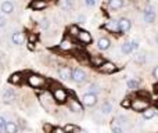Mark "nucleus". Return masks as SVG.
I'll use <instances>...</instances> for the list:
<instances>
[{"label":"nucleus","mask_w":158,"mask_h":133,"mask_svg":"<svg viewBox=\"0 0 158 133\" xmlns=\"http://www.w3.org/2000/svg\"><path fill=\"white\" fill-rule=\"evenodd\" d=\"M148 107H150V101H148L147 98L136 97L135 100L131 101V108L137 112H143L146 108H148Z\"/></svg>","instance_id":"nucleus-1"},{"label":"nucleus","mask_w":158,"mask_h":133,"mask_svg":"<svg viewBox=\"0 0 158 133\" xmlns=\"http://www.w3.org/2000/svg\"><path fill=\"white\" fill-rule=\"evenodd\" d=\"M53 98H54L56 103L58 104H64L68 100V93L65 92V89H63L61 86H56L53 89Z\"/></svg>","instance_id":"nucleus-2"},{"label":"nucleus","mask_w":158,"mask_h":133,"mask_svg":"<svg viewBox=\"0 0 158 133\" xmlns=\"http://www.w3.org/2000/svg\"><path fill=\"white\" fill-rule=\"evenodd\" d=\"M28 83L32 87H35V89H39V87L46 86V78H43L42 75L31 73V75L28 76Z\"/></svg>","instance_id":"nucleus-3"},{"label":"nucleus","mask_w":158,"mask_h":133,"mask_svg":"<svg viewBox=\"0 0 158 133\" xmlns=\"http://www.w3.org/2000/svg\"><path fill=\"white\" fill-rule=\"evenodd\" d=\"M39 98H40L42 106H43L47 111H53V110H54V103H56V101H54V98H52V96H50L49 93L42 94Z\"/></svg>","instance_id":"nucleus-4"},{"label":"nucleus","mask_w":158,"mask_h":133,"mask_svg":"<svg viewBox=\"0 0 158 133\" xmlns=\"http://www.w3.org/2000/svg\"><path fill=\"white\" fill-rule=\"evenodd\" d=\"M139 49V43L136 40H131V42H125V43L121 46V50H122L123 54H131L132 52Z\"/></svg>","instance_id":"nucleus-5"},{"label":"nucleus","mask_w":158,"mask_h":133,"mask_svg":"<svg viewBox=\"0 0 158 133\" xmlns=\"http://www.w3.org/2000/svg\"><path fill=\"white\" fill-rule=\"evenodd\" d=\"M72 81L77 82V83H83L86 82V72L81 68H75L72 71Z\"/></svg>","instance_id":"nucleus-6"},{"label":"nucleus","mask_w":158,"mask_h":133,"mask_svg":"<svg viewBox=\"0 0 158 133\" xmlns=\"http://www.w3.org/2000/svg\"><path fill=\"white\" fill-rule=\"evenodd\" d=\"M58 76H60L61 81H71L72 69L69 67H60L58 68Z\"/></svg>","instance_id":"nucleus-7"},{"label":"nucleus","mask_w":158,"mask_h":133,"mask_svg":"<svg viewBox=\"0 0 158 133\" xmlns=\"http://www.w3.org/2000/svg\"><path fill=\"white\" fill-rule=\"evenodd\" d=\"M98 71L103 73H112L117 71V65H115L114 63H111V61H104V63L98 67Z\"/></svg>","instance_id":"nucleus-8"},{"label":"nucleus","mask_w":158,"mask_h":133,"mask_svg":"<svg viewBox=\"0 0 158 133\" xmlns=\"http://www.w3.org/2000/svg\"><path fill=\"white\" fill-rule=\"evenodd\" d=\"M82 101H83L85 106L87 107H93L97 104V94H93V93H86L82 97Z\"/></svg>","instance_id":"nucleus-9"},{"label":"nucleus","mask_w":158,"mask_h":133,"mask_svg":"<svg viewBox=\"0 0 158 133\" xmlns=\"http://www.w3.org/2000/svg\"><path fill=\"white\" fill-rule=\"evenodd\" d=\"M143 18H144V22L147 24H153L156 21V11H154L153 7H147L144 10V14H143Z\"/></svg>","instance_id":"nucleus-10"},{"label":"nucleus","mask_w":158,"mask_h":133,"mask_svg":"<svg viewBox=\"0 0 158 133\" xmlns=\"http://www.w3.org/2000/svg\"><path fill=\"white\" fill-rule=\"evenodd\" d=\"M131 27H132V24H131V21H129L128 18H121L119 21H118V31H119L121 33L129 32Z\"/></svg>","instance_id":"nucleus-11"},{"label":"nucleus","mask_w":158,"mask_h":133,"mask_svg":"<svg viewBox=\"0 0 158 133\" xmlns=\"http://www.w3.org/2000/svg\"><path fill=\"white\" fill-rule=\"evenodd\" d=\"M68 106H69V110H71L72 112H77V114H79V112L83 111V107H82V104L79 103L77 98H69Z\"/></svg>","instance_id":"nucleus-12"},{"label":"nucleus","mask_w":158,"mask_h":133,"mask_svg":"<svg viewBox=\"0 0 158 133\" xmlns=\"http://www.w3.org/2000/svg\"><path fill=\"white\" fill-rule=\"evenodd\" d=\"M47 7V2L46 0H32L31 3V8L35 11H40V10H44Z\"/></svg>","instance_id":"nucleus-13"},{"label":"nucleus","mask_w":158,"mask_h":133,"mask_svg":"<svg viewBox=\"0 0 158 133\" xmlns=\"http://www.w3.org/2000/svg\"><path fill=\"white\" fill-rule=\"evenodd\" d=\"M77 38L82 42V43H85V44H87V43H90V42H92V35H90L87 31H79Z\"/></svg>","instance_id":"nucleus-14"},{"label":"nucleus","mask_w":158,"mask_h":133,"mask_svg":"<svg viewBox=\"0 0 158 133\" xmlns=\"http://www.w3.org/2000/svg\"><path fill=\"white\" fill-rule=\"evenodd\" d=\"M11 42H13L14 44H17V46H21V44L25 43V36L22 32H15L13 33V36H11Z\"/></svg>","instance_id":"nucleus-15"},{"label":"nucleus","mask_w":158,"mask_h":133,"mask_svg":"<svg viewBox=\"0 0 158 133\" xmlns=\"http://www.w3.org/2000/svg\"><path fill=\"white\" fill-rule=\"evenodd\" d=\"M110 46H111V42H110L108 38H100L97 40V47H98V50H101V52L108 50Z\"/></svg>","instance_id":"nucleus-16"},{"label":"nucleus","mask_w":158,"mask_h":133,"mask_svg":"<svg viewBox=\"0 0 158 133\" xmlns=\"http://www.w3.org/2000/svg\"><path fill=\"white\" fill-rule=\"evenodd\" d=\"M0 10H2L3 14H11L14 11V4L10 2V0H6V2L2 3V6H0Z\"/></svg>","instance_id":"nucleus-17"},{"label":"nucleus","mask_w":158,"mask_h":133,"mask_svg":"<svg viewBox=\"0 0 158 133\" xmlns=\"http://www.w3.org/2000/svg\"><path fill=\"white\" fill-rule=\"evenodd\" d=\"M114 111V106H112L110 101H104L103 104H101V108H100V112L104 115H108L111 114V112Z\"/></svg>","instance_id":"nucleus-18"},{"label":"nucleus","mask_w":158,"mask_h":133,"mask_svg":"<svg viewBox=\"0 0 158 133\" xmlns=\"http://www.w3.org/2000/svg\"><path fill=\"white\" fill-rule=\"evenodd\" d=\"M14 98H15V92H14L13 89H6L4 92H3V100H4L6 103H10Z\"/></svg>","instance_id":"nucleus-19"},{"label":"nucleus","mask_w":158,"mask_h":133,"mask_svg":"<svg viewBox=\"0 0 158 133\" xmlns=\"http://www.w3.org/2000/svg\"><path fill=\"white\" fill-rule=\"evenodd\" d=\"M74 42L69 40V39H64L63 42L60 43V49L63 50V52H69V50L74 49Z\"/></svg>","instance_id":"nucleus-20"},{"label":"nucleus","mask_w":158,"mask_h":133,"mask_svg":"<svg viewBox=\"0 0 158 133\" xmlns=\"http://www.w3.org/2000/svg\"><path fill=\"white\" fill-rule=\"evenodd\" d=\"M4 131L6 133H17L18 132V126H17V123L14 121H8L4 125Z\"/></svg>","instance_id":"nucleus-21"},{"label":"nucleus","mask_w":158,"mask_h":133,"mask_svg":"<svg viewBox=\"0 0 158 133\" xmlns=\"http://www.w3.org/2000/svg\"><path fill=\"white\" fill-rule=\"evenodd\" d=\"M156 115H157V110L154 107H148V108H146L143 111V118L144 119H153Z\"/></svg>","instance_id":"nucleus-22"},{"label":"nucleus","mask_w":158,"mask_h":133,"mask_svg":"<svg viewBox=\"0 0 158 133\" xmlns=\"http://www.w3.org/2000/svg\"><path fill=\"white\" fill-rule=\"evenodd\" d=\"M58 6H60V8H61V10L69 11L72 7H74V3H72V0H60V3H58Z\"/></svg>","instance_id":"nucleus-23"},{"label":"nucleus","mask_w":158,"mask_h":133,"mask_svg":"<svg viewBox=\"0 0 158 133\" xmlns=\"http://www.w3.org/2000/svg\"><path fill=\"white\" fill-rule=\"evenodd\" d=\"M106 28L110 31V32H112V33H117V32H119L118 31V21H108L106 24Z\"/></svg>","instance_id":"nucleus-24"},{"label":"nucleus","mask_w":158,"mask_h":133,"mask_svg":"<svg viewBox=\"0 0 158 133\" xmlns=\"http://www.w3.org/2000/svg\"><path fill=\"white\" fill-rule=\"evenodd\" d=\"M123 0H110V8H112V10H119V8L123 7Z\"/></svg>","instance_id":"nucleus-25"},{"label":"nucleus","mask_w":158,"mask_h":133,"mask_svg":"<svg viewBox=\"0 0 158 133\" xmlns=\"http://www.w3.org/2000/svg\"><path fill=\"white\" fill-rule=\"evenodd\" d=\"M104 63V58L103 57H98V56H92L90 57V64H92L93 67H100L101 64Z\"/></svg>","instance_id":"nucleus-26"},{"label":"nucleus","mask_w":158,"mask_h":133,"mask_svg":"<svg viewBox=\"0 0 158 133\" xmlns=\"http://www.w3.org/2000/svg\"><path fill=\"white\" fill-rule=\"evenodd\" d=\"M111 129H112V133H123V128L121 126V123L118 121H112Z\"/></svg>","instance_id":"nucleus-27"},{"label":"nucleus","mask_w":158,"mask_h":133,"mask_svg":"<svg viewBox=\"0 0 158 133\" xmlns=\"http://www.w3.org/2000/svg\"><path fill=\"white\" fill-rule=\"evenodd\" d=\"M8 82H10V83H13V85H18L19 82H21V73H13V75L10 76V78H8Z\"/></svg>","instance_id":"nucleus-28"},{"label":"nucleus","mask_w":158,"mask_h":133,"mask_svg":"<svg viewBox=\"0 0 158 133\" xmlns=\"http://www.w3.org/2000/svg\"><path fill=\"white\" fill-rule=\"evenodd\" d=\"M139 81L137 79H129L128 81V87L131 90H136V89H139Z\"/></svg>","instance_id":"nucleus-29"},{"label":"nucleus","mask_w":158,"mask_h":133,"mask_svg":"<svg viewBox=\"0 0 158 133\" xmlns=\"http://www.w3.org/2000/svg\"><path fill=\"white\" fill-rule=\"evenodd\" d=\"M98 92H101V89H100V86H98V85L92 83V85L89 86V93H93V94H97Z\"/></svg>","instance_id":"nucleus-30"},{"label":"nucleus","mask_w":158,"mask_h":133,"mask_svg":"<svg viewBox=\"0 0 158 133\" xmlns=\"http://www.w3.org/2000/svg\"><path fill=\"white\" fill-rule=\"evenodd\" d=\"M63 129H64V132H65V133H74L75 131H77V126L72 125V123H67Z\"/></svg>","instance_id":"nucleus-31"},{"label":"nucleus","mask_w":158,"mask_h":133,"mask_svg":"<svg viewBox=\"0 0 158 133\" xmlns=\"http://www.w3.org/2000/svg\"><path fill=\"white\" fill-rule=\"evenodd\" d=\"M135 61L139 64H144L146 63V54H143V53H140V54H136L135 56Z\"/></svg>","instance_id":"nucleus-32"},{"label":"nucleus","mask_w":158,"mask_h":133,"mask_svg":"<svg viewBox=\"0 0 158 133\" xmlns=\"http://www.w3.org/2000/svg\"><path fill=\"white\" fill-rule=\"evenodd\" d=\"M79 31H81V29H79L77 25H71V27L68 28V32H69V35H71V36H77Z\"/></svg>","instance_id":"nucleus-33"},{"label":"nucleus","mask_w":158,"mask_h":133,"mask_svg":"<svg viewBox=\"0 0 158 133\" xmlns=\"http://www.w3.org/2000/svg\"><path fill=\"white\" fill-rule=\"evenodd\" d=\"M40 28H42L43 31H47V29H49V28H50V21H49V19H47V18H43V19H42V21H40Z\"/></svg>","instance_id":"nucleus-34"},{"label":"nucleus","mask_w":158,"mask_h":133,"mask_svg":"<svg viewBox=\"0 0 158 133\" xmlns=\"http://www.w3.org/2000/svg\"><path fill=\"white\" fill-rule=\"evenodd\" d=\"M131 98H125V100L122 101V103H121V106L123 107V108H131Z\"/></svg>","instance_id":"nucleus-35"},{"label":"nucleus","mask_w":158,"mask_h":133,"mask_svg":"<svg viewBox=\"0 0 158 133\" xmlns=\"http://www.w3.org/2000/svg\"><path fill=\"white\" fill-rule=\"evenodd\" d=\"M6 122L7 121L4 119L3 117H0V132H3V129H4V125H6Z\"/></svg>","instance_id":"nucleus-36"},{"label":"nucleus","mask_w":158,"mask_h":133,"mask_svg":"<svg viewBox=\"0 0 158 133\" xmlns=\"http://www.w3.org/2000/svg\"><path fill=\"white\" fill-rule=\"evenodd\" d=\"M85 4H86L87 7H93V6L96 4V0H85Z\"/></svg>","instance_id":"nucleus-37"},{"label":"nucleus","mask_w":158,"mask_h":133,"mask_svg":"<svg viewBox=\"0 0 158 133\" xmlns=\"http://www.w3.org/2000/svg\"><path fill=\"white\" fill-rule=\"evenodd\" d=\"M52 133H65V132H64L63 128H53Z\"/></svg>","instance_id":"nucleus-38"},{"label":"nucleus","mask_w":158,"mask_h":133,"mask_svg":"<svg viewBox=\"0 0 158 133\" xmlns=\"http://www.w3.org/2000/svg\"><path fill=\"white\" fill-rule=\"evenodd\" d=\"M78 21L81 22V24H83V22L86 21V17H85V15H79V17H78Z\"/></svg>","instance_id":"nucleus-39"},{"label":"nucleus","mask_w":158,"mask_h":133,"mask_svg":"<svg viewBox=\"0 0 158 133\" xmlns=\"http://www.w3.org/2000/svg\"><path fill=\"white\" fill-rule=\"evenodd\" d=\"M44 131H46L47 133H52V131H53V128L50 125H44Z\"/></svg>","instance_id":"nucleus-40"},{"label":"nucleus","mask_w":158,"mask_h":133,"mask_svg":"<svg viewBox=\"0 0 158 133\" xmlns=\"http://www.w3.org/2000/svg\"><path fill=\"white\" fill-rule=\"evenodd\" d=\"M157 75H158V67H156L153 69V76H154V78H157Z\"/></svg>","instance_id":"nucleus-41"},{"label":"nucleus","mask_w":158,"mask_h":133,"mask_svg":"<svg viewBox=\"0 0 158 133\" xmlns=\"http://www.w3.org/2000/svg\"><path fill=\"white\" fill-rule=\"evenodd\" d=\"M6 25V19L3 17H0V27H4Z\"/></svg>","instance_id":"nucleus-42"},{"label":"nucleus","mask_w":158,"mask_h":133,"mask_svg":"<svg viewBox=\"0 0 158 133\" xmlns=\"http://www.w3.org/2000/svg\"><path fill=\"white\" fill-rule=\"evenodd\" d=\"M78 133H87V132H86V131H79Z\"/></svg>","instance_id":"nucleus-43"}]
</instances>
